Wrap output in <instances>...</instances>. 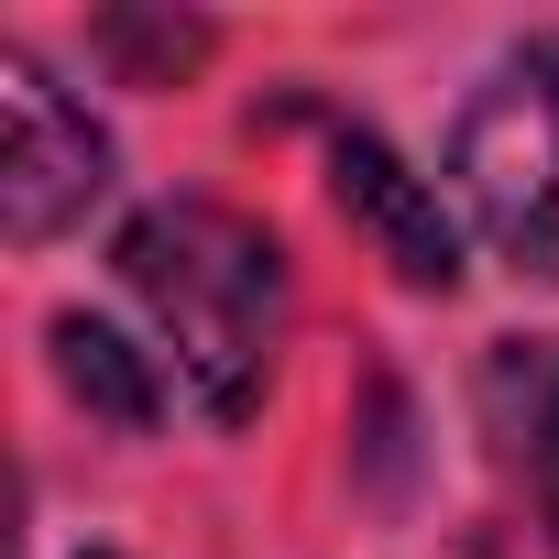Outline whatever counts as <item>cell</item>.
Returning a JSON list of instances; mask_svg holds the SVG:
<instances>
[{
  "instance_id": "obj_6",
  "label": "cell",
  "mask_w": 559,
  "mask_h": 559,
  "mask_svg": "<svg viewBox=\"0 0 559 559\" xmlns=\"http://www.w3.org/2000/svg\"><path fill=\"white\" fill-rule=\"evenodd\" d=\"M56 373H67V395L78 406H99L110 428H154L165 417V362H143L121 330H99V319H56Z\"/></svg>"
},
{
  "instance_id": "obj_4",
  "label": "cell",
  "mask_w": 559,
  "mask_h": 559,
  "mask_svg": "<svg viewBox=\"0 0 559 559\" xmlns=\"http://www.w3.org/2000/svg\"><path fill=\"white\" fill-rule=\"evenodd\" d=\"M341 209L384 241V263L406 274V286H450V274H461V241H450L439 198H428L373 132H341Z\"/></svg>"
},
{
  "instance_id": "obj_3",
  "label": "cell",
  "mask_w": 559,
  "mask_h": 559,
  "mask_svg": "<svg viewBox=\"0 0 559 559\" xmlns=\"http://www.w3.org/2000/svg\"><path fill=\"white\" fill-rule=\"evenodd\" d=\"M0 121H12V143H0V230L34 252L110 198V132L45 78V56H0Z\"/></svg>"
},
{
  "instance_id": "obj_1",
  "label": "cell",
  "mask_w": 559,
  "mask_h": 559,
  "mask_svg": "<svg viewBox=\"0 0 559 559\" xmlns=\"http://www.w3.org/2000/svg\"><path fill=\"white\" fill-rule=\"evenodd\" d=\"M121 286L154 319V362L187 384L198 417L241 428L286 352V252L263 219L219 198H154L121 230Z\"/></svg>"
},
{
  "instance_id": "obj_2",
  "label": "cell",
  "mask_w": 559,
  "mask_h": 559,
  "mask_svg": "<svg viewBox=\"0 0 559 559\" xmlns=\"http://www.w3.org/2000/svg\"><path fill=\"white\" fill-rule=\"evenodd\" d=\"M450 176H461L483 241H493L515 274L559 286V34L515 45V56L472 88V110H461V132H450Z\"/></svg>"
},
{
  "instance_id": "obj_5",
  "label": "cell",
  "mask_w": 559,
  "mask_h": 559,
  "mask_svg": "<svg viewBox=\"0 0 559 559\" xmlns=\"http://www.w3.org/2000/svg\"><path fill=\"white\" fill-rule=\"evenodd\" d=\"M483 428H493L504 472L537 483V515L559 537V341H493V362H483Z\"/></svg>"
}]
</instances>
